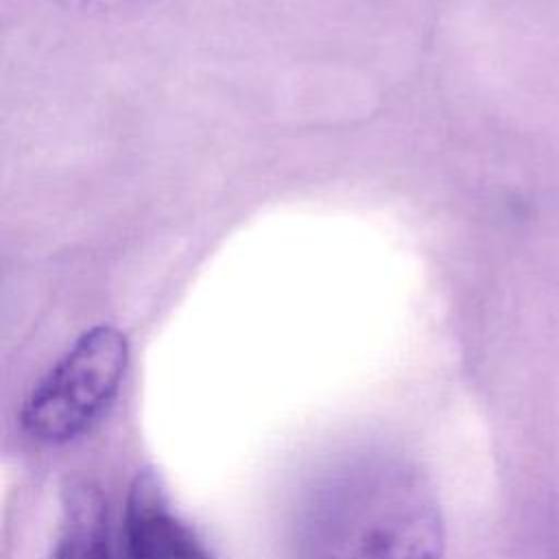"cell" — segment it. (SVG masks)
I'll return each instance as SVG.
<instances>
[{
  "label": "cell",
  "instance_id": "cell-3",
  "mask_svg": "<svg viewBox=\"0 0 559 559\" xmlns=\"http://www.w3.org/2000/svg\"><path fill=\"white\" fill-rule=\"evenodd\" d=\"M127 559H212L194 533L173 511L157 474H135L124 502Z\"/></svg>",
  "mask_w": 559,
  "mask_h": 559
},
{
  "label": "cell",
  "instance_id": "cell-5",
  "mask_svg": "<svg viewBox=\"0 0 559 559\" xmlns=\"http://www.w3.org/2000/svg\"><path fill=\"white\" fill-rule=\"evenodd\" d=\"M59 2H63L68 7H76L81 11H98V13H103V11H120V9L131 7V4H135L140 0H59Z\"/></svg>",
  "mask_w": 559,
  "mask_h": 559
},
{
  "label": "cell",
  "instance_id": "cell-1",
  "mask_svg": "<svg viewBox=\"0 0 559 559\" xmlns=\"http://www.w3.org/2000/svg\"><path fill=\"white\" fill-rule=\"evenodd\" d=\"M432 485L406 456L367 450L328 469L301 507L297 559H441Z\"/></svg>",
  "mask_w": 559,
  "mask_h": 559
},
{
  "label": "cell",
  "instance_id": "cell-4",
  "mask_svg": "<svg viewBox=\"0 0 559 559\" xmlns=\"http://www.w3.org/2000/svg\"><path fill=\"white\" fill-rule=\"evenodd\" d=\"M50 559H116L107 502L98 487L76 483L68 489Z\"/></svg>",
  "mask_w": 559,
  "mask_h": 559
},
{
  "label": "cell",
  "instance_id": "cell-2",
  "mask_svg": "<svg viewBox=\"0 0 559 559\" xmlns=\"http://www.w3.org/2000/svg\"><path fill=\"white\" fill-rule=\"evenodd\" d=\"M129 367V341L116 325L85 330L28 393L20 421L46 445L81 437L109 408Z\"/></svg>",
  "mask_w": 559,
  "mask_h": 559
}]
</instances>
